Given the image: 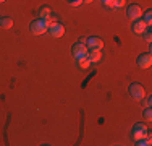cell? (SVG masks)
Segmentation results:
<instances>
[{
  "label": "cell",
  "mask_w": 152,
  "mask_h": 146,
  "mask_svg": "<svg viewBox=\"0 0 152 146\" xmlns=\"http://www.w3.org/2000/svg\"><path fill=\"white\" fill-rule=\"evenodd\" d=\"M0 26H2L3 29H10L13 26V18H10V16L2 18V20H0Z\"/></svg>",
  "instance_id": "obj_12"
},
{
  "label": "cell",
  "mask_w": 152,
  "mask_h": 146,
  "mask_svg": "<svg viewBox=\"0 0 152 146\" xmlns=\"http://www.w3.org/2000/svg\"><path fill=\"white\" fill-rule=\"evenodd\" d=\"M86 46H88V49H99L102 50L104 47V42L100 38H96V36H92V38H88V41H86Z\"/></svg>",
  "instance_id": "obj_7"
},
{
  "label": "cell",
  "mask_w": 152,
  "mask_h": 146,
  "mask_svg": "<svg viewBox=\"0 0 152 146\" xmlns=\"http://www.w3.org/2000/svg\"><path fill=\"white\" fill-rule=\"evenodd\" d=\"M141 15H142V10H141L139 5H129V7H128V18H129L131 21L139 20Z\"/></svg>",
  "instance_id": "obj_6"
},
{
  "label": "cell",
  "mask_w": 152,
  "mask_h": 146,
  "mask_svg": "<svg viewBox=\"0 0 152 146\" xmlns=\"http://www.w3.org/2000/svg\"><path fill=\"white\" fill-rule=\"evenodd\" d=\"M142 36H144V39H146L147 42H151V41H152V32H151V28H147L146 31L142 32Z\"/></svg>",
  "instance_id": "obj_17"
},
{
  "label": "cell",
  "mask_w": 152,
  "mask_h": 146,
  "mask_svg": "<svg viewBox=\"0 0 152 146\" xmlns=\"http://www.w3.org/2000/svg\"><path fill=\"white\" fill-rule=\"evenodd\" d=\"M144 119L147 120V122H151L152 120V112H151V107L146 109V112H144Z\"/></svg>",
  "instance_id": "obj_18"
},
{
  "label": "cell",
  "mask_w": 152,
  "mask_h": 146,
  "mask_svg": "<svg viewBox=\"0 0 152 146\" xmlns=\"http://www.w3.org/2000/svg\"><path fill=\"white\" fill-rule=\"evenodd\" d=\"M128 91H129V94H131V97H133V99H136V101H142L144 96H146L144 88L141 85H137V83H131L129 88H128Z\"/></svg>",
  "instance_id": "obj_2"
},
{
  "label": "cell",
  "mask_w": 152,
  "mask_h": 146,
  "mask_svg": "<svg viewBox=\"0 0 152 146\" xmlns=\"http://www.w3.org/2000/svg\"><path fill=\"white\" fill-rule=\"evenodd\" d=\"M86 41H88V38H79V42H83V44H86Z\"/></svg>",
  "instance_id": "obj_21"
},
{
  "label": "cell",
  "mask_w": 152,
  "mask_h": 146,
  "mask_svg": "<svg viewBox=\"0 0 152 146\" xmlns=\"http://www.w3.org/2000/svg\"><path fill=\"white\" fill-rule=\"evenodd\" d=\"M146 136H151V133L147 131V127L142 125V123H136L134 128H133V140L134 141H139Z\"/></svg>",
  "instance_id": "obj_3"
},
{
  "label": "cell",
  "mask_w": 152,
  "mask_h": 146,
  "mask_svg": "<svg viewBox=\"0 0 152 146\" xmlns=\"http://www.w3.org/2000/svg\"><path fill=\"white\" fill-rule=\"evenodd\" d=\"M100 2H102V3H104V5H107V3H108V2H110V0H100Z\"/></svg>",
  "instance_id": "obj_22"
},
{
  "label": "cell",
  "mask_w": 152,
  "mask_h": 146,
  "mask_svg": "<svg viewBox=\"0 0 152 146\" xmlns=\"http://www.w3.org/2000/svg\"><path fill=\"white\" fill-rule=\"evenodd\" d=\"M152 65V55L151 54H142L137 57V67L141 68H149Z\"/></svg>",
  "instance_id": "obj_8"
},
{
  "label": "cell",
  "mask_w": 152,
  "mask_h": 146,
  "mask_svg": "<svg viewBox=\"0 0 152 146\" xmlns=\"http://www.w3.org/2000/svg\"><path fill=\"white\" fill-rule=\"evenodd\" d=\"M29 29H31V32L32 34H36V36H41V34H44V32L47 31V24H45V21L42 20V18H39V20H34L32 23L29 24Z\"/></svg>",
  "instance_id": "obj_1"
},
{
  "label": "cell",
  "mask_w": 152,
  "mask_h": 146,
  "mask_svg": "<svg viewBox=\"0 0 152 146\" xmlns=\"http://www.w3.org/2000/svg\"><path fill=\"white\" fill-rule=\"evenodd\" d=\"M0 2H5V0H0Z\"/></svg>",
  "instance_id": "obj_24"
},
{
  "label": "cell",
  "mask_w": 152,
  "mask_h": 146,
  "mask_svg": "<svg viewBox=\"0 0 152 146\" xmlns=\"http://www.w3.org/2000/svg\"><path fill=\"white\" fill-rule=\"evenodd\" d=\"M44 21H45L47 28H49V26H52V24H55V23H57V18L53 16V15H50V16H49V18H45Z\"/></svg>",
  "instance_id": "obj_16"
},
{
  "label": "cell",
  "mask_w": 152,
  "mask_h": 146,
  "mask_svg": "<svg viewBox=\"0 0 152 146\" xmlns=\"http://www.w3.org/2000/svg\"><path fill=\"white\" fill-rule=\"evenodd\" d=\"M151 104H152V99H151V97H146V101H144V105H146V107H151Z\"/></svg>",
  "instance_id": "obj_20"
},
{
  "label": "cell",
  "mask_w": 152,
  "mask_h": 146,
  "mask_svg": "<svg viewBox=\"0 0 152 146\" xmlns=\"http://www.w3.org/2000/svg\"><path fill=\"white\" fill-rule=\"evenodd\" d=\"M0 20H2V18H0Z\"/></svg>",
  "instance_id": "obj_25"
},
{
  "label": "cell",
  "mask_w": 152,
  "mask_h": 146,
  "mask_svg": "<svg viewBox=\"0 0 152 146\" xmlns=\"http://www.w3.org/2000/svg\"><path fill=\"white\" fill-rule=\"evenodd\" d=\"M47 31L50 32L52 38H61V36L65 34V26H63V24H60V23H55V24H52V26H49Z\"/></svg>",
  "instance_id": "obj_5"
},
{
  "label": "cell",
  "mask_w": 152,
  "mask_h": 146,
  "mask_svg": "<svg viewBox=\"0 0 152 146\" xmlns=\"http://www.w3.org/2000/svg\"><path fill=\"white\" fill-rule=\"evenodd\" d=\"M66 2L70 3L71 7H79V5L83 3V0H66Z\"/></svg>",
  "instance_id": "obj_19"
},
{
  "label": "cell",
  "mask_w": 152,
  "mask_h": 146,
  "mask_svg": "<svg viewBox=\"0 0 152 146\" xmlns=\"http://www.w3.org/2000/svg\"><path fill=\"white\" fill-rule=\"evenodd\" d=\"M149 28L147 26L146 23H144V20H136L134 21V24H133V32H134V34H139V36H142V32L146 31V29Z\"/></svg>",
  "instance_id": "obj_9"
},
{
  "label": "cell",
  "mask_w": 152,
  "mask_h": 146,
  "mask_svg": "<svg viewBox=\"0 0 152 146\" xmlns=\"http://www.w3.org/2000/svg\"><path fill=\"white\" fill-rule=\"evenodd\" d=\"M88 57H89V60H91V63H96V62H99L100 58H102V52H100L99 49H89Z\"/></svg>",
  "instance_id": "obj_10"
},
{
  "label": "cell",
  "mask_w": 152,
  "mask_h": 146,
  "mask_svg": "<svg viewBox=\"0 0 152 146\" xmlns=\"http://www.w3.org/2000/svg\"><path fill=\"white\" fill-rule=\"evenodd\" d=\"M76 62H78V65L81 68H88L89 65H91V60H89L88 54H86V55H83V57H79V58H76Z\"/></svg>",
  "instance_id": "obj_11"
},
{
  "label": "cell",
  "mask_w": 152,
  "mask_h": 146,
  "mask_svg": "<svg viewBox=\"0 0 152 146\" xmlns=\"http://www.w3.org/2000/svg\"><path fill=\"white\" fill-rule=\"evenodd\" d=\"M88 46L86 44H83V42H76L75 46H73V49H71V52H73V57L75 58H79V57H83V55H86L88 54Z\"/></svg>",
  "instance_id": "obj_4"
},
{
  "label": "cell",
  "mask_w": 152,
  "mask_h": 146,
  "mask_svg": "<svg viewBox=\"0 0 152 146\" xmlns=\"http://www.w3.org/2000/svg\"><path fill=\"white\" fill-rule=\"evenodd\" d=\"M126 0H110V2L107 3L108 8H121V7H125Z\"/></svg>",
  "instance_id": "obj_13"
},
{
  "label": "cell",
  "mask_w": 152,
  "mask_h": 146,
  "mask_svg": "<svg viewBox=\"0 0 152 146\" xmlns=\"http://www.w3.org/2000/svg\"><path fill=\"white\" fill-rule=\"evenodd\" d=\"M144 23H146L147 26L152 23V12H151V10H147V12L144 13Z\"/></svg>",
  "instance_id": "obj_15"
},
{
  "label": "cell",
  "mask_w": 152,
  "mask_h": 146,
  "mask_svg": "<svg viewBox=\"0 0 152 146\" xmlns=\"http://www.w3.org/2000/svg\"><path fill=\"white\" fill-rule=\"evenodd\" d=\"M83 2H84V3H91L92 0H83Z\"/></svg>",
  "instance_id": "obj_23"
},
{
  "label": "cell",
  "mask_w": 152,
  "mask_h": 146,
  "mask_svg": "<svg viewBox=\"0 0 152 146\" xmlns=\"http://www.w3.org/2000/svg\"><path fill=\"white\" fill-rule=\"evenodd\" d=\"M50 15H52V10H50L49 7H42V8L39 10V18H42V20H45V18H49Z\"/></svg>",
  "instance_id": "obj_14"
}]
</instances>
